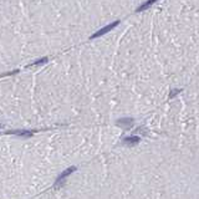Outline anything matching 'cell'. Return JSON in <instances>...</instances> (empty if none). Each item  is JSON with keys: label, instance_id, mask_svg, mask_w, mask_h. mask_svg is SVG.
<instances>
[{"label": "cell", "instance_id": "1", "mask_svg": "<svg viewBox=\"0 0 199 199\" xmlns=\"http://www.w3.org/2000/svg\"><path fill=\"white\" fill-rule=\"evenodd\" d=\"M76 171V167H70V168H67L66 171H63L60 176H59V178H57V181H56V183H55V187H59V185H61L63 182H65V178H67L71 173H74Z\"/></svg>", "mask_w": 199, "mask_h": 199}, {"label": "cell", "instance_id": "2", "mask_svg": "<svg viewBox=\"0 0 199 199\" xmlns=\"http://www.w3.org/2000/svg\"><path fill=\"white\" fill-rule=\"evenodd\" d=\"M120 24V21H115V22H112V24H110V25H107V26H105V27H102L101 30H98L97 32H95V34L91 36V39H96V38H98V36H101V35H104V34H106V32H108L110 30H112V29H115L117 25Z\"/></svg>", "mask_w": 199, "mask_h": 199}, {"label": "cell", "instance_id": "3", "mask_svg": "<svg viewBox=\"0 0 199 199\" xmlns=\"http://www.w3.org/2000/svg\"><path fill=\"white\" fill-rule=\"evenodd\" d=\"M132 124H133V120L132 118H121L117 121V126L123 127V128H129Z\"/></svg>", "mask_w": 199, "mask_h": 199}, {"label": "cell", "instance_id": "4", "mask_svg": "<svg viewBox=\"0 0 199 199\" xmlns=\"http://www.w3.org/2000/svg\"><path fill=\"white\" fill-rule=\"evenodd\" d=\"M138 142H140V137H137V136L126 137V138L123 140V143H126V144H129V146H135V144H137Z\"/></svg>", "mask_w": 199, "mask_h": 199}, {"label": "cell", "instance_id": "5", "mask_svg": "<svg viewBox=\"0 0 199 199\" xmlns=\"http://www.w3.org/2000/svg\"><path fill=\"white\" fill-rule=\"evenodd\" d=\"M11 133L21 136V137H31L32 136V133H31V132H29V131H13Z\"/></svg>", "mask_w": 199, "mask_h": 199}, {"label": "cell", "instance_id": "6", "mask_svg": "<svg viewBox=\"0 0 199 199\" xmlns=\"http://www.w3.org/2000/svg\"><path fill=\"white\" fill-rule=\"evenodd\" d=\"M152 4H154V2L153 0H149V2H147V3H144L143 5H141V6H138V9H137V11H142V10H144V9H147V8H149Z\"/></svg>", "mask_w": 199, "mask_h": 199}, {"label": "cell", "instance_id": "7", "mask_svg": "<svg viewBox=\"0 0 199 199\" xmlns=\"http://www.w3.org/2000/svg\"><path fill=\"white\" fill-rule=\"evenodd\" d=\"M182 90H179V88H174L173 91H171V93H169V98H174L179 92H181Z\"/></svg>", "mask_w": 199, "mask_h": 199}, {"label": "cell", "instance_id": "8", "mask_svg": "<svg viewBox=\"0 0 199 199\" xmlns=\"http://www.w3.org/2000/svg\"><path fill=\"white\" fill-rule=\"evenodd\" d=\"M47 61V59L46 57H44V59H41L40 61H36V62H34V65H38V63H41V62H46Z\"/></svg>", "mask_w": 199, "mask_h": 199}, {"label": "cell", "instance_id": "9", "mask_svg": "<svg viewBox=\"0 0 199 199\" xmlns=\"http://www.w3.org/2000/svg\"><path fill=\"white\" fill-rule=\"evenodd\" d=\"M0 128H2V124H0Z\"/></svg>", "mask_w": 199, "mask_h": 199}]
</instances>
